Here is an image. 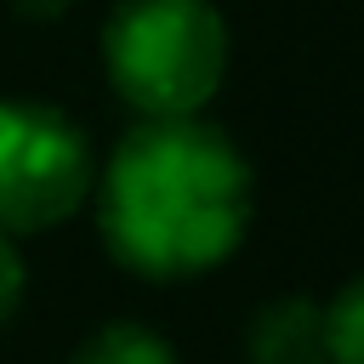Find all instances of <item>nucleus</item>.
I'll list each match as a JSON object with an SVG mask.
<instances>
[{
  "label": "nucleus",
  "mask_w": 364,
  "mask_h": 364,
  "mask_svg": "<svg viewBox=\"0 0 364 364\" xmlns=\"http://www.w3.org/2000/svg\"><path fill=\"white\" fill-rule=\"evenodd\" d=\"M97 228L119 267L193 279L228 262L250 228V165L199 119H142L97 182Z\"/></svg>",
  "instance_id": "obj_1"
},
{
  "label": "nucleus",
  "mask_w": 364,
  "mask_h": 364,
  "mask_svg": "<svg viewBox=\"0 0 364 364\" xmlns=\"http://www.w3.org/2000/svg\"><path fill=\"white\" fill-rule=\"evenodd\" d=\"M102 63L142 119H199L228 74V23L210 0H119Z\"/></svg>",
  "instance_id": "obj_2"
},
{
  "label": "nucleus",
  "mask_w": 364,
  "mask_h": 364,
  "mask_svg": "<svg viewBox=\"0 0 364 364\" xmlns=\"http://www.w3.org/2000/svg\"><path fill=\"white\" fill-rule=\"evenodd\" d=\"M91 193V148L80 125L46 102L0 97V233H46Z\"/></svg>",
  "instance_id": "obj_3"
},
{
  "label": "nucleus",
  "mask_w": 364,
  "mask_h": 364,
  "mask_svg": "<svg viewBox=\"0 0 364 364\" xmlns=\"http://www.w3.org/2000/svg\"><path fill=\"white\" fill-rule=\"evenodd\" d=\"M250 364H324V307L307 296H279L250 313Z\"/></svg>",
  "instance_id": "obj_4"
},
{
  "label": "nucleus",
  "mask_w": 364,
  "mask_h": 364,
  "mask_svg": "<svg viewBox=\"0 0 364 364\" xmlns=\"http://www.w3.org/2000/svg\"><path fill=\"white\" fill-rule=\"evenodd\" d=\"M74 364H176V353L142 324H102L74 353Z\"/></svg>",
  "instance_id": "obj_5"
},
{
  "label": "nucleus",
  "mask_w": 364,
  "mask_h": 364,
  "mask_svg": "<svg viewBox=\"0 0 364 364\" xmlns=\"http://www.w3.org/2000/svg\"><path fill=\"white\" fill-rule=\"evenodd\" d=\"M324 364H364V279L324 307Z\"/></svg>",
  "instance_id": "obj_6"
},
{
  "label": "nucleus",
  "mask_w": 364,
  "mask_h": 364,
  "mask_svg": "<svg viewBox=\"0 0 364 364\" xmlns=\"http://www.w3.org/2000/svg\"><path fill=\"white\" fill-rule=\"evenodd\" d=\"M23 301V256H17V239L0 233V324L17 313Z\"/></svg>",
  "instance_id": "obj_7"
},
{
  "label": "nucleus",
  "mask_w": 364,
  "mask_h": 364,
  "mask_svg": "<svg viewBox=\"0 0 364 364\" xmlns=\"http://www.w3.org/2000/svg\"><path fill=\"white\" fill-rule=\"evenodd\" d=\"M23 17H57V11H68V0H11Z\"/></svg>",
  "instance_id": "obj_8"
}]
</instances>
